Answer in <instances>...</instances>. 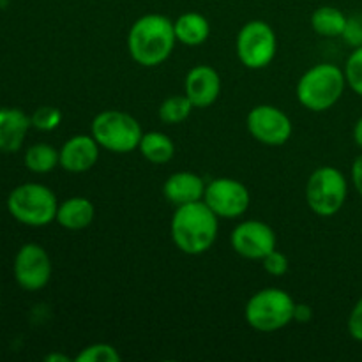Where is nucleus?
<instances>
[{
	"instance_id": "1",
	"label": "nucleus",
	"mask_w": 362,
	"mask_h": 362,
	"mask_svg": "<svg viewBox=\"0 0 362 362\" xmlns=\"http://www.w3.org/2000/svg\"><path fill=\"white\" fill-rule=\"evenodd\" d=\"M173 244L186 255H204L218 239V216L204 200L179 205L170 223Z\"/></svg>"
},
{
	"instance_id": "2",
	"label": "nucleus",
	"mask_w": 362,
	"mask_h": 362,
	"mask_svg": "<svg viewBox=\"0 0 362 362\" xmlns=\"http://www.w3.org/2000/svg\"><path fill=\"white\" fill-rule=\"evenodd\" d=\"M173 21L163 14H145L138 18L127 35V49L136 64L154 67L165 62L175 46Z\"/></svg>"
},
{
	"instance_id": "3",
	"label": "nucleus",
	"mask_w": 362,
	"mask_h": 362,
	"mask_svg": "<svg viewBox=\"0 0 362 362\" xmlns=\"http://www.w3.org/2000/svg\"><path fill=\"white\" fill-rule=\"evenodd\" d=\"M346 87L345 71L336 64H317L300 76L297 99L311 112H325L341 99Z\"/></svg>"
},
{
	"instance_id": "4",
	"label": "nucleus",
	"mask_w": 362,
	"mask_h": 362,
	"mask_svg": "<svg viewBox=\"0 0 362 362\" xmlns=\"http://www.w3.org/2000/svg\"><path fill=\"white\" fill-rule=\"evenodd\" d=\"M7 211L21 225L41 228L55 221L59 200L45 184L27 182L11 191L7 197Z\"/></svg>"
},
{
	"instance_id": "5",
	"label": "nucleus",
	"mask_w": 362,
	"mask_h": 362,
	"mask_svg": "<svg viewBox=\"0 0 362 362\" xmlns=\"http://www.w3.org/2000/svg\"><path fill=\"white\" fill-rule=\"evenodd\" d=\"M296 300L281 288L258 290L246 304L244 317L258 332H276L286 327L296 317Z\"/></svg>"
},
{
	"instance_id": "6",
	"label": "nucleus",
	"mask_w": 362,
	"mask_h": 362,
	"mask_svg": "<svg viewBox=\"0 0 362 362\" xmlns=\"http://www.w3.org/2000/svg\"><path fill=\"white\" fill-rule=\"evenodd\" d=\"M90 133L99 147L115 154L136 151L144 136L140 122L133 115L119 110H105L98 113L92 120Z\"/></svg>"
},
{
	"instance_id": "7",
	"label": "nucleus",
	"mask_w": 362,
	"mask_h": 362,
	"mask_svg": "<svg viewBox=\"0 0 362 362\" xmlns=\"http://www.w3.org/2000/svg\"><path fill=\"white\" fill-rule=\"evenodd\" d=\"M349 197V180L334 166H320L310 175L306 184L308 207L322 218L338 214Z\"/></svg>"
},
{
	"instance_id": "8",
	"label": "nucleus",
	"mask_w": 362,
	"mask_h": 362,
	"mask_svg": "<svg viewBox=\"0 0 362 362\" xmlns=\"http://www.w3.org/2000/svg\"><path fill=\"white\" fill-rule=\"evenodd\" d=\"M237 57L250 69H264L272 62L278 39L267 21L251 20L243 25L235 41Z\"/></svg>"
},
{
	"instance_id": "9",
	"label": "nucleus",
	"mask_w": 362,
	"mask_h": 362,
	"mask_svg": "<svg viewBox=\"0 0 362 362\" xmlns=\"http://www.w3.org/2000/svg\"><path fill=\"white\" fill-rule=\"evenodd\" d=\"M204 202L218 218L235 219L250 209L251 194L239 180L219 177L205 186Z\"/></svg>"
},
{
	"instance_id": "10",
	"label": "nucleus",
	"mask_w": 362,
	"mask_h": 362,
	"mask_svg": "<svg viewBox=\"0 0 362 362\" xmlns=\"http://www.w3.org/2000/svg\"><path fill=\"white\" fill-rule=\"evenodd\" d=\"M13 272L20 288L27 290V292L42 290L52 278L49 255L39 244H23L14 257Z\"/></svg>"
},
{
	"instance_id": "11",
	"label": "nucleus",
	"mask_w": 362,
	"mask_h": 362,
	"mask_svg": "<svg viewBox=\"0 0 362 362\" xmlns=\"http://www.w3.org/2000/svg\"><path fill=\"white\" fill-rule=\"evenodd\" d=\"M247 131L255 140L271 147L286 144L292 136V120L285 112L271 105L255 106L246 119Z\"/></svg>"
},
{
	"instance_id": "12",
	"label": "nucleus",
	"mask_w": 362,
	"mask_h": 362,
	"mask_svg": "<svg viewBox=\"0 0 362 362\" xmlns=\"http://www.w3.org/2000/svg\"><path fill=\"white\" fill-rule=\"evenodd\" d=\"M233 251L247 260H264L271 251L276 250V233L267 223L250 219L233 228L230 235Z\"/></svg>"
},
{
	"instance_id": "13",
	"label": "nucleus",
	"mask_w": 362,
	"mask_h": 362,
	"mask_svg": "<svg viewBox=\"0 0 362 362\" xmlns=\"http://www.w3.org/2000/svg\"><path fill=\"white\" fill-rule=\"evenodd\" d=\"M184 94L189 98L194 108H209L221 94V78L211 66H194L187 73Z\"/></svg>"
},
{
	"instance_id": "14",
	"label": "nucleus",
	"mask_w": 362,
	"mask_h": 362,
	"mask_svg": "<svg viewBox=\"0 0 362 362\" xmlns=\"http://www.w3.org/2000/svg\"><path fill=\"white\" fill-rule=\"evenodd\" d=\"M99 148L101 147L92 134H74L59 151L60 166L71 173L88 172L98 163Z\"/></svg>"
},
{
	"instance_id": "15",
	"label": "nucleus",
	"mask_w": 362,
	"mask_h": 362,
	"mask_svg": "<svg viewBox=\"0 0 362 362\" xmlns=\"http://www.w3.org/2000/svg\"><path fill=\"white\" fill-rule=\"evenodd\" d=\"M30 127V117L20 108H0V152L14 154L20 151Z\"/></svg>"
},
{
	"instance_id": "16",
	"label": "nucleus",
	"mask_w": 362,
	"mask_h": 362,
	"mask_svg": "<svg viewBox=\"0 0 362 362\" xmlns=\"http://www.w3.org/2000/svg\"><path fill=\"white\" fill-rule=\"evenodd\" d=\"M205 184L200 175L193 172H177L166 179L163 194L173 205H186L204 200Z\"/></svg>"
},
{
	"instance_id": "17",
	"label": "nucleus",
	"mask_w": 362,
	"mask_h": 362,
	"mask_svg": "<svg viewBox=\"0 0 362 362\" xmlns=\"http://www.w3.org/2000/svg\"><path fill=\"white\" fill-rule=\"evenodd\" d=\"M95 218V207L88 198L73 197L69 200L59 204L55 221L66 230H83L90 226Z\"/></svg>"
},
{
	"instance_id": "18",
	"label": "nucleus",
	"mask_w": 362,
	"mask_h": 362,
	"mask_svg": "<svg viewBox=\"0 0 362 362\" xmlns=\"http://www.w3.org/2000/svg\"><path fill=\"white\" fill-rule=\"evenodd\" d=\"M177 41L186 46H200L211 35V23L200 13H184L173 21Z\"/></svg>"
},
{
	"instance_id": "19",
	"label": "nucleus",
	"mask_w": 362,
	"mask_h": 362,
	"mask_svg": "<svg viewBox=\"0 0 362 362\" xmlns=\"http://www.w3.org/2000/svg\"><path fill=\"white\" fill-rule=\"evenodd\" d=\"M140 152L147 161L152 165H166L172 161L173 154H175V145L161 131H151V133H144L140 141Z\"/></svg>"
},
{
	"instance_id": "20",
	"label": "nucleus",
	"mask_w": 362,
	"mask_h": 362,
	"mask_svg": "<svg viewBox=\"0 0 362 362\" xmlns=\"http://www.w3.org/2000/svg\"><path fill=\"white\" fill-rule=\"evenodd\" d=\"M346 20L349 18L338 7L322 6L311 14V27L322 37H341Z\"/></svg>"
},
{
	"instance_id": "21",
	"label": "nucleus",
	"mask_w": 362,
	"mask_h": 362,
	"mask_svg": "<svg viewBox=\"0 0 362 362\" xmlns=\"http://www.w3.org/2000/svg\"><path fill=\"white\" fill-rule=\"evenodd\" d=\"M60 165V156L53 145L35 144L25 152V166L32 173H48Z\"/></svg>"
},
{
	"instance_id": "22",
	"label": "nucleus",
	"mask_w": 362,
	"mask_h": 362,
	"mask_svg": "<svg viewBox=\"0 0 362 362\" xmlns=\"http://www.w3.org/2000/svg\"><path fill=\"white\" fill-rule=\"evenodd\" d=\"M193 103L189 101L186 94L184 95H172V98L165 99L159 106V119L165 124L175 126V124H182L187 117L193 112Z\"/></svg>"
},
{
	"instance_id": "23",
	"label": "nucleus",
	"mask_w": 362,
	"mask_h": 362,
	"mask_svg": "<svg viewBox=\"0 0 362 362\" xmlns=\"http://www.w3.org/2000/svg\"><path fill=\"white\" fill-rule=\"evenodd\" d=\"M122 357L117 349L108 343H94L81 350L76 356V362H119Z\"/></svg>"
},
{
	"instance_id": "24",
	"label": "nucleus",
	"mask_w": 362,
	"mask_h": 362,
	"mask_svg": "<svg viewBox=\"0 0 362 362\" xmlns=\"http://www.w3.org/2000/svg\"><path fill=\"white\" fill-rule=\"evenodd\" d=\"M345 78L346 85L362 98V46L354 48L345 64Z\"/></svg>"
},
{
	"instance_id": "25",
	"label": "nucleus",
	"mask_w": 362,
	"mask_h": 362,
	"mask_svg": "<svg viewBox=\"0 0 362 362\" xmlns=\"http://www.w3.org/2000/svg\"><path fill=\"white\" fill-rule=\"evenodd\" d=\"M30 122L39 131H53L62 122V112L55 106H41L30 115Z\"/></svg>"
},
{
	"instance_id": "26",
	"label": "nucleus",
	"mask_w": 362,
	"mask_h": 362,
	"mask_svg": "<svg viewBox=\"0 0 362 362\" xmlns=\"http://www.w3.org/2000/svg\"><path fill=\"white\" fill-rule=\"evenodd\" d=\"M341 37L352 48L362 46V14H354L346 20V27Z\"/></svg>"
},
{
	"instance_id": "27",
	"label": "nucleus",
	"mask_w": 362,
	"mask_h": 362,
	"mask_svg": "<svg viewBox=\"0 0 362 362\" xmlns=\"http://www.w3.org/2000/svg\"><path fill=\"white\" fill-rule=\"evenodd\" d=\"M262 265L271 276H285L288 271V258L279 253L278 250H274L262 260Z\"/></svg>"
},
{
	"instance_id": "28",
	"label": "nucleus",
	"mask_w": 362,
	"mask_h": 362,
	"mask_svg": "<svg viewBox=\"0 0 362 362\" xmlns=\"http://www.w3.org/2000/svg\"><path fill=\"white\" fill-rule=\"evenodd\" d=\"M346 327H349V334L352 336L356 341L362 343V297L357 300L356 306L352 308V311H350Z\"/></svg>"
},
{
	"instance_id": "29",
	"label": "nucleus",
	"mask_w": 362,
	"mask_h": 362,
	"mask_svg": "<svg viewBox=\"0 0 362 362\" xmlns=\"http://www.w3.org/2000/svg\"><path fill=\"white\" fill-rule=\"evenodd\" d=\"M352 184L357 193L362 197V154L357 156L352 165Z\"/></svg>"
},
{
	"instance_id": "30",
	"label": "nucleus",
	"mask_w": 362,
	"mask_h": 362,
	"mask_svg": "<svg viewBox=\"0 0 362 362\" xmlns=\"http://www.w3.org/2000/svg\"><path fill=\"white\" fill-rule=\"evenodd\" d=\"M311 318V310L304 304H297L296 306V317L293 320H299V322H308Z\"/></svg>"
},
{
	"instance_id": "31",
	"label": "nucleus",
	"mask_w": 362,
	"mask_h": 362,
	"mask_svg": "<svg viewBox=\"0 0 362 362\" xmlns=\"http://www.w3.org/2000/svg\"><path fill=\"white\" fill-rule=\"evenodd\" d=\"M354 141H356L357 147L362 148V117L354 126Z\"/></svg>"
},
{
	"instance_id": "32",
	"label": "nucleus",
	"mask_w": 362,
	"mask_h": 362,
	"mask_svg": "<svg viewBox=\"0 0 362 362\" xmlns=\"http://www.w3.org/2000/svg\"><path fill=\"white\" fill-rule=\"evenodd\" d=\"M46 362H69V357L60 356V354H49V356L45 357Z\"/></svg>"
},
{
	"instance_id": "33",
	"label": "nucleus",
	"mask_w": 362,
	"mask_h": 362,
	"mask_svg": "<svg viewBox=\"0 0 362 362\" xmlns=\"http://www.w3.org/2000/svg\"><path fill=\"white\" fill-rule=\"evenodd\" d=\"M0 310H2V300H0Z\"/></svg>"
},
{
	"instance_id": "34",
	"label": "nucleus",
	"mask_w": 362,
	"mask_h": 362,
	"mask_svg": "<svg viewBox=\"0 0 362 362\" xmlns=\"http://www.w3.org/2000/svg\"><path fill=\"white\" fill-rule=\"evenodd\" d=\"M0 2H6V0H0Z\"/></svg>"
}]
</instances>
